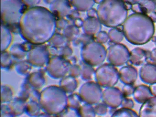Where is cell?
<instances>
[{
	"label": "cell",
	"mask_w": 156,
	"mask_h": 117,
	"mask_svg": "<svg viewBox=\"0 0 156 117\" xmlns=\"http://www.w3.org/2000/svg\"><path fill=\"white\" fill-rule=\"evenodd\" d=\"M154 23L147 15L133 13L123 24L124 36L132 44L140 45L149 42L155 33Z\"/></svg>",
	"instance_id": "1"
},
{
	"label": "cell",
	"mask_w": 156,
	"mask_h": 117,
	"mask_svg": "<svg viewBox=\"0 0 156 117\" xmlns=\"http://www.w3.org/2000/svg\"><path fill=\"white\" fill-rule=\"evenodd\" d=\"M97 15L106 27L116 28L123 24L128 17V9L122 0H103L98 6Z\"/></svg>",
	"instance_id": "2"
},
{
	"label": "cell",
	"mask_w": 156,
	"mask_h": 117,
	"mask_svg": "<svg viewBox=\"0 0 156 117\" xmlns=\"http://www.w3.org/2000/svg\"><path fill=\"white\" fill-rule=\"evenodd\" d=\"M96 79L100 86L106 88L112 87L119 80V71L111 64H104L98 69Z\"/></svg>",
	"instance_id": "3"
},
{
	"label": "cell",
	"mask_w": 156,
	"mask_h": 117,
	"mask_svg": "<svg viewBox=\"0 0 156 117\" xmlns=\"http://www.w3.org/2000/svg\"><path fill=\"white\" fill-rule=\"evenodd\" d=\"M130 51L123 44H114L109 47L107 51L108 60L115 66H121L129 61Z\"/></svg>",
	"instance_id": "4"
},
{
	"label": "cell",
	"mask_w": 156,
	"mask_h": 117,
	"mask_svg": "<svg viewBox=\"0 0 156 117\" xmlns=\"http://www.w3.org/2000/svg\"><path fill=\"white\" fill-rule=\"evenodd\" d=\"M123 97L122 91L118 88L114 87L107 88L102 95L105 104L112 108H116L121 106L124 99Z\"/></svg>",
	"instance_id": "5"
},
{
	"label": "cell",
	"mask_w": 156,
	"mask_h": 117,
	"mask_svg": "<svg viewBox=\"0 0 156 117\" xmlns=\"http://www.w3.org/2000/svg\"><path fill=\"white\" fill-rule=\"evenodd\" d=\"M137 77V70L132 66H125L119 69V80L125 85H133Z\"/></svg>",
	"instance_id": "6"
},
{
	"label": "cell",
	"mask_w": 156,
	"mask_h": 117,
	"mask_svg": "<svg viewBox=\"0 0 156 117\" xmlns=\"http://www.w3.org/2000/svg\"><path fill=\"white\" fill-rule=\"evenodd\" d=\"M140 79L146 84L156 83V65L147 63L142 66L140 70Z\"/></svg>",
	"instance_id": "7"
},
{
	"label": "cell",
	"mask_w": 156,
	"mask_h": 117,
	"mask_svg": "<svg viewBox=\"0 0 156 117\" xmlns=\"http://www.w3.org/2000/svg\"><path fill=\"white\" fill-rule=\"evenodd\" d=\"M139 117H156V97L153 96L142 104L140 108Z\"/></svg>",
	"instance_id": "8"
},
{
	"label": "cell",
	"mask_w": 156,
	"mask_h": 117,
	"mask_svg": "<svg viewBox=\"0 0 156 117\" xmlns=\"http://www.w3.org/2000/svg\"><path fill=\"white\" fill-rule=\"evenodd\" d=\"M133 95L134 99L140 104H143L153 97L149 87L144 85L136 87Z\"/></svg>",
	"instance_id": "9"
},
{
	"label": "cell",
	"mask_w": 156,
	"mask_h": 117,
	"mask_svg": "<svg viewBox=\"0 0 156 117\" xmlns=\"http://www.w3.org/2000/svg\"><path fill=\"white\" fill-rule=\"evenodd\" d=\"M148 58V53L142 48H136L130 52L129 61L134 66H139L144 64Z\"/></svg>",
	"instance_id": "10"
},
{
	"label": "cell",
	"mask_w": 156,
	"mask_h": 117,
	"mask_svg": "<svg viewBox=\"0 0 156 117\" xmlns=\"http://www.w3.org/2000/svg\"><path fill=\"white\" fill-rule=\"evenodd\" d=\"M108 35L110 41L114 44H119L125 37L123 31L117 28H113L109 30Z\"/></svg>",
	"instance_id": "11"
},
{
	"label": "cell",
	"mask_w": 156,
	"mask_h": 117,
	"mask_svg": "<svg viewBox=\"0 0 156 117\" xmlns=\"http://www.w3.org/2000/svg\"><path fill=\"white\" fill-rule=\"evenodd\" d=\"M111 117H139V116L132 109L122 108L115 111Z\"/></svg>",
	"instance_id": "12"
},
{
	"label": "cell",
	"mask_w": 156,
	"mask_h": 117,
	"mask_svg": "<svg viewBox=\"0 0 156 117\" xmlns=\"http://www.w3.org/2000/svg\"><path fill=\"white\" fill-rule=\"evenodd\" d=\"M140 5L143 13H151L156 10V4L154 0H143Z\"/></svg>",
	"instance_id": "13"
},
{
	"label": "cell",
	"mask_w": 156,
	"mask_h": 117,
	"mask_svg": "<svg viewBox=\"0 0 156 117\" xmlns=\"http://www.w3.org/2000/svg\"><path fill=\"white\" fill-rule=\"evenodd\" d=\"M135 88L133 85H125L122 87V92L123 96L128 97L133 95Z\"/></svg>",
	"instance_id": "14"
},
{
	"label": "cell",
	"mask_w": 156,
	"mask_h": 117,
	"mask_svg": "<svg viewBox=\"0 0 156 117\" xmlns=\"http://www.w3.org/2000/svg\"><path fill=\"white\" fill-rule=\"evenodd\" d=\"M121 106L125 108L132 109L134 106V102L132 99L128 98L123 99Z\"/></svg>",
	"instance_id": "15"
},
{
	"label": "cell",
	"mask_w": 156,
	"mask_h": 117,
	"mask_svg": "<svg viewBox=\"0 0 156 117\" xmlns=\"http://www.w3.org/2000/svg\"><path fill=\"white\" fill-rule=\"evenodd\" d=\"M97 113L99 115H105L108 112V106L105 104H99L97 107Z\"/></svg>",
	"instance_id": "16"
},
{
	"label": "cell",
	"mask_w": 156,
	"mask_h": 117,
	"mask_svg": "<svg viewBox=\"0 0 156 117\" xmlns=\"http://www.w3.org/2000/svg\"><path fill=\"white\" fill-rule=\"evenodd\" d=\"M99 40L101 43H106L109 39L108 34L105 32H101L99 34Z\"/></svg>",
	"instance_id": "17"
},
{
	"label": "cell",
	"mask_w": 156,
	"mask_h": 117,
	"mask_svg": "<svg viewBox=\"0 0 156 117\" xmlns=\"http://www.w3.org/2000/svg\"><path fill=\"white\" fill-rule=\"evenodd\" d=\"M150 59L152 62L153 64L156 65V48L153 49L151 52L150 53L149 55Z\"/></svg>",
	"instance_id": "18"
},
{
	"label": "cell",
	"mask_w": 156,
	"mask_h": 117,
	"mask_svg": "<svg viewBox=\"0 0 156 117\" xmlns=\"http://www.w3.org/2000/svg\"><path fill=\"white\" fill-rule=\"evenodd\" d=\"M125 3L129 4L130 5L136 4L140 3L143 0H122Z\"/></svg>",
	"instance_id": "19"
},
{
	"label": "cell",
	"mask_w": 156,
	"mask_h": 117,
	"mask_svg": "<svg viewBox=\"0 0 156 117\" xmlns=\"http://www.w3.org/2000/svg\"><path fill=\"white\" fill-rule=\"evenodd\" d=\"M149 87L152 96L156 97V83L151 85Z\"/></svg>",
	"instance_id": "20"
},
{
	"label": "cell",
	"mask_w": 156,
	"mask_h": 117,
	"mask_svg": "<svg viewBox=\"0 0 156 117\" xmlns=\"http://www.w3.org/2000/svg\"><path fill=\"white\" fill-rule=\"evenodd\" d=\"M154 23H156V12L151 13L150 15L149 16Z\"/></svg>",
	"instance_id": "21"
},
{
	"label": "cell",
	"mask_w": 156,
	"mask_h": 117,
	"mask_svg": "<svg viewBox=\"0 0 156 117\" xmlns=\"http://www.w3.org/2000/svg\"><path fill=\"white\" fill-rule=\"evenodd\" d=\"M153 41L155 43V44H156V37L154 38V40H153Z\"/></svg>",
	"instance_id": "22"
},
{
	"label": "cell",
	"mask_w": 156,
	"mask_h": 117,
	"mask_svg": "<svg viewBox=\"0 0 156 117\" xmlns=\"http://www.w3.org/2000/svg\"><path fill=\"white\" fill-rule=\"evenodd\" d=\"M154 2H155V3H156V0H154Z\"/></svg>",
	"instance_id": "23"
}]
</instances>
